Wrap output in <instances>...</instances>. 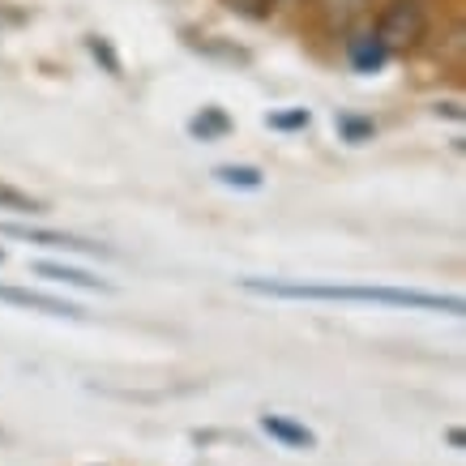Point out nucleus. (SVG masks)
<instances>
[{"label": "nucleus", "instance_id": "9", "mask_svg": "<svg viewBox=\"0 0 466 466\" xmlns=\"http://www.w3.org/2000/svg\"><path fill=\"white\" fill-rule=\"evenodd\" d=\"M227 128H231V120H227L223 107H201V116H193V120H188V133H193V137H201V142L223 137Z\"/></svg>", "mask_w": 466, "mask_h": 466}, {"label": "nucleus", "instance_id": "6", "mask_svg": "<svg viewBox=\"0 0 466 466\" xmlns=\"http://www.w3.org/2000/svg\"><path fill=\"white\" fill-rule=\"evenodd\" d=\"M184 43L193 47V52H201V56H210V60H223V65H248V52L244 47H236V43H227L218 39V35H184Z\"/></svg>", "mask_w": 466, "mask_h": 466}, {"label": "nucleus", "instance_id": "15", "mask_svg": "<svg viewBox=\"0 0 466 466\" xmlns=\"http://www.w3.org/2000/svg\"><path fill=\"white\" fill-rule=\"evenodd\" d=\"M309 125V112H304V107H296V112H279V116H269V128H304Z\"/></svg>", "mask_w": 466, "mask_h": 466}, {"label": "nucleus", "instance_id": "10", "mask_svg": "<svg viewBox=\"0 0 466 466\" xmlns=\"http://www.w3.org/2000/svg\"><path fill=\"white\" fill-rule=\"evenodd\" d=\"M372 0H321V9H325V17L334 22V26H351L355 17L364 14Z\"/></svg>", "mask_w": 466, "mask_h": 466}, {"label": "nucleus", "instance_id": "12", "mask_svg": "<svg viewBox=\"0 0 466 466\" xmlns=\"http://www.w3.org/2000/svg\"><path fill=\"white\" fill-rule=\"evenodd\" d=\"M339 128H342V137H347L351 146L372 142V133H377V125L364 120V116H339Z\"/></svg>", "mask_w": 466, "mask_h": 466}, {"label": "nucleus", "instance_id": "17", "mask_svg": "<svg viewBox=\"0 0 466 466\" xmlns=\"http://www.w3.org/2000/svg\"><path fill=\"white\" fill-rule=\"evenodd\" d=\"M0 261H5V248H0Z\"/></svg>", "mask_w": 466, "mask_h": 466}, {"label": "nucleus", "instance_id": "2", "mask_svg": "<svg viewBox=\"0 0 466 466\" xmlns=\"http://www.w3.org/2000/svg\"><path fill=\"white\" fill-rule=\"evenodd\" d=\"M424 26H428V14L420 0H394L381 14V22H377V39L394 56V52H407V47H415L424 39Z\"/></svg>", "mask_w": 466, "mask_h": 466}, {"label": "nucleus", "instance_id": "5", "mask_svg": "<svg viewBox=\"0 0 466 466\" xmlns=\"http://www.w3.org/2000/svg\"><path fill=\"white\" fill-rule=\"evenodd\" d=\"M0 304H14V309H35V312H52V317H82V312L65 304V299L39 296V291H22V287H5L0 283Z\"/></svg>", "mask_w": 466, "mask_h": 466}, {"label": "nucleus", "instance_id": "3", "mask_svg": "<svg viewBox=\"0 0 466 466\" xmlns=\"http://www.w3.org/2000/svg\"><path fill=\"white\" fill-rule=\"evenodd\" d=\"M0 231L14 236V240L43 244V248H65V253H86V257H112L107 244L82 240V236H69V231H43V227H17V223H0Z\"/></svg>", "mask_w": 466, "mask_h": 466}, {"label": "nucleus", "instance_id": "4", "mask_svg": "<svg viewBox=\"0 0 466 466\" xmlns=\"http://www.w3.org/2000/svg\"><path fill=\"white\" fill-rule=\"evenodd\" d=\"M261 432L266 437H274L279 445H287V450H317V432L312 428H304V424H296V420H287V415H261Z\"/></svg>", "mask_w": 466, "mask_h": 466}, {"label": "nucleus", "instance_id": "14", "mask_svg": "<svg viewBox=\"0 0 466 466\" xmlns=\"http://www.w3.org/2000/svg\"><path fill=\"white\" fill-rule=\"evenodd\" d=\"M214 176L223 184H231V188H261V171L257 167H218Z\"/></svg>", "mask_w": 466, "mask_h": 466}, {"label": "nucleus", "instance_id": "16", "mask_svg": "<svg viewBox=\"0 0 466 466\" xmlns=\"http://www.w3.org/2000/svg\"><path fill=\"white\" fill-rule=\"evenodd\" d=\"M236 9H244V14H261V9H269V5H279V0H231Z\"/></svg>", "mask_w": 466, "mask_h": 466}, {"label": "nucleus", "instance_id": "8", "mask_svg": "<svg viewBox=\"0 0 466 466\" xmlns=\"http://www.w3.org/2000/svg\"><path fill=\"white\" fill-rule=\"evenodd\" d=\"M43 279H52V283H69V287H86V291H112V287L103 283V279H90L86 269H69V266H52V261H43L39 266Z\"/></svg>", "mask_w": 466, "mask_h": 466}, {"label": "nucleus", "instance_id": "7", "mask_svg": "<svg viewBox=\"0 0 466 466\" xmlns=\"http://www.w3.org/2000/svg\"><path fill=\"white\" fill-rule=\"evenodd\" d=\"M385 60H390V52L381 47V39H377V35H360V39H351V65L360 73L381 69Z\"/></svg>", "mask_w": 466, "mask_h": 466}, {"label": "nucleus", "instance_id": "11", "mask_svg": "<svg viewBox=\"0 0 466 466\" xmlns=\"http://www.w3.org/2000/svg\"><path fill=\"white\" fill-rule=\"evenodd\" d=\"M0 210H17V214H39L43 201H35L30 193L14 188V184H0Z\"/></svg>", "mask_w": 466, "mask_h": 466}, {"label": "nucleus", "instance_id": "1", "mask_svg": "<svg viewBox=\"0 0 466 466\" xmlns=\"http://www.w3.org/2000/svg\"><path fill=\"white\" fill-rule=\"evenodd\" d=\"M244 291L279 299H351V304H385V309H420V312H462L458 296H437V291H402V287H321V283H266V279H240Z\"/></svg>", "mask_w": 466, "mask_h": 466}, {"label": "nucleus", "instance_id": "13", "mask_svg": "<svg viewBox=\"0 0 466 466\" xmlns=\"http://www.w3.org/2000/svg\"><path fill=\"white\" fill-rule=\"evenodd\" d=\"M86 47H90V56L99 60V65L112 73V77H120V56H116V47L103 39V35H90V39H86Z\"/></svg>", "mask_w": 466, "mask_h": 466}]
</instances>
